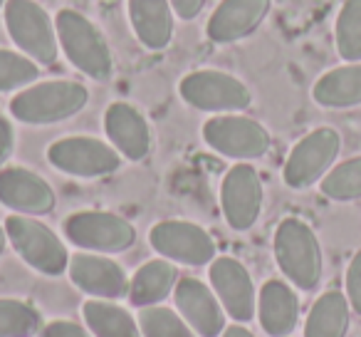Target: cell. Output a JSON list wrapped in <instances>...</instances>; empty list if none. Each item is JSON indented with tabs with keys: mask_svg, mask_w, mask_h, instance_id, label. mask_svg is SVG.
<instances>
[{
	"mask_svg": "<svg viewBox=\"0 0 361 337\" xmlns=\"http://www.w3.org/2000/svg\"><path fill=\"white\" fill-rule=\"evenodd\" d=\"M312 97L324 110H351L361 105V62H346L324 72L312 87Z\"/></svg>",
	"mask_w": 361,
	"mask_h": 337,
	"instance_id": "cell-21",
	"label": "cell"
},
{
	"mask_svg": "<svg viewBox=\"0 0 361 337\" xmlns=\"http://www.w3.org/2000/svg\"><path fill=\"white\" fill-rule=\"evenodd\" d=\"M45 320L37 307L25 300L0 297V337H32L42 332Z\"/></svg>",
	"mask_w": 361,
	"mask_h": 337,
	"instance_id": "cell-25",
	"label": "cell"
},
{
	"mask_svg": "<svg viewBox=\"0 0 361 337\" xmlns=\"http://www.w3.org/2000/svg\"><path fill=\"white\" fill-rule=\"evenodd\" d=\"M213 292L221 300L223 310L235 322H247L255 317V285L240 261L231 256H221L208 268Z\"/></svg>",
	"mask_w": 361,
	"mask_h": 337,
	"instance_id": "cell-13",
	"label": "cell"
},
{
	"mask_svg": "<svg viewBox=\"0 0 361 337\" xmlns=\"http://www.w3.org/2000/svg\"><path fill=\"white\" fill-rule=\"evenodd\" d=\"M13 146H16V131H13V124L0 114V169L11 159Z\"/></svg>",
	"mask_w": 361,
	"mask_h": 337,
	"instance_id": "cell-32",
	"label": "cell"
},
{
	"mask_svg": "<svg viewBox=\"0 0 361 337\" xmlns=\"http://www.w3.org/2000/svg\"><path fill=\"white\" fill-rule=\"evenodd\" d=\"M0 203L23 216H45L55 208V191L25 166L0 169Z\"/></svg>",
	"mask_w": 361,
	"mask_h": 337,
	"instance_id": "cell-15",
	"label": "cell"
},
{
	"mask_svg": "<svg viewBox=\"0 0 361 337\" xmlns=\"http://www.w3.org/2000/svg\"><path fill=\"white\" fill-rule=\"evenodd\" d=\"M186 105L201 112H243L252 105V95L243 80L221 70L188 72L178 85Z\"/></svg>",
	"mask_w": 361,
	"mask_h": 337,
	"instance_id": "cell-8",
	"label": "cell"
},
{
	"mask_svg": "<svg viewBox=\"0 0 361 337\" xmlns=\"http://www.w3.org/2000/svg\"><path fill=\"white\" fill-rule=\"evenodd\" d=\"M171 8H173L180 20H193L206 8V0H171Z\"/></svg>",
	"mask_w": 361,
	"mask_h": 337,
	"instance_id": "cell-33",
	"label": "cell"
},
{
	"mask_svg": "<svg viewBox=\"0 0 361 337\" xmlns=\"http://www.w3.org/2000/svg\"><path fill=\"white\" fill-rule=\"evenodd\" d=\"M203 139L213 151L238 161L260 159L272 146L270 131L257 119L243 114L211 117L203 124Z\"/></svg>",
	"mask_w": 361,
	"mask_h": 337,
	"instance_id": "cell-7",
	"label": "cell"
},
{
	"mask_svg": "<svg viewBox=\"0 0 361 337\" xmlns=\"http://www.w3.org/2000/svg\"><path fill=\"white\" fill-rule=\"evenodd\" d=\"M275 261L300 290H314L324 276V253L314 228L302 218H282L275 231Z\"/></svg>",
	"mask_w": 361,
	"mask_h": 337,
	"instance_id": "cell-1",
	"label": "cell"
},
{
	"mask_svg": "<svg viewBox=\"0 0 361 337\" xmlns=\"http://www.w3.org/2000/svg\"><path fill=\"white\" fill-rule=\"evenodd\" d=\"M270 13V0H223L206 25L208 40L231 45L252 35Z\"/></svg>",
	"mask_w": 361,
	"mask_h": 337,
	"instance_id": "cell-17",
	"label": "cell"
},
{
	"mask_svg": "<svg viewBox=\"0 0 361 337\" xmlns=\"http://www.w3.org/2000/svg\"><path fill=\"white\" fill-rule=\"evenodd\" d=\"M57 40H60L62 52L67 60L82 72V75L92 77L97 82H106L114 72V57H111V47L102 30L90 20L87 16L77 11L57 13Z\"/></svg>",
	"mask_w": 361,
	"mask_h": 337,
	"instance_id": "cell-2",
	"label": "cell"
},
{
	"mask_svg": "<svg viewBox=\"0 0 361 337\" xmlns=\"http://www.w3.org/2000/svg\"><path fill=\"white\" fill-rule=\"evenodd\" d=\"M90 90L75 80H50L25 87L11 100V114L23 124H55L82 112Z\"/></svg>",
	"mask_w": 361,
	"mask_h": 337,
	"instance_id": "cell-3",
	"label": "cell"
},
{
	"mask_svg": "<svg viewBox=\"0 0 361 337\" xmlns=\"http://www.w3.org/2000/svg\"><path fill=\"white\" fill-rule=\"evenodd\" d=\"M257 317L270 337H290L300 322V297L285 280H267L257 292Z\"/></svg>",
	"mask_w": 361,
	"mask_h": 337,
	"instance_id": "cell-19",
	"label": "cell"
},
{
	"mask_svg": "<svg viewBox=\"0 0 361 337\" xmlns=\"http://www.w3.org/2000/svg\"><path fill=\"white\" fill-rule=\"evenodd\" d=\"M6 246H8V233H6V226H0V256L6 253Z\"/></svg>",
	"mask_w": 361,
	"mask_h": 337,
	"instance_id": "cell-35",
	"label": "cell"
},
{
	"mask_svg": "<svg viewBox=\"0 0 361 337\" xmlns=\"http://www.w3.org/2000/svg\"><path fill=\"white\" fill-rule=\"evenodd\" d=\"M176 310L191 325V330L201 337H218L226 330V310L221 300L198 278H180L173 288Z\"/></svg>",
	"mask_w": 361,
	"mask_h": 337,
	"instance_id": "cell-14",
	"label": "cell"
},
{
	"mask_svg": "<svg viewBox=\"0 0 361 337\" xmlns=\"http://www.w3.org/2000/svg\"><path fill=\"white\" fill-rule=\"evenodd\" d=\"M141 337H196L180 312L164 305H149L139 310Z\"/></svg>",
	"mask_w": 361,
	"mask_h": 337,
	"instance_id": "cell-28",
	"label": "cell"
},
{
	"mask_svg": "<svg viewBox=\"0 0 361 337\" xmlns=\"http://www.w3.org/2000/svg\"><path fill=\"white\" fill-rule=\"evenodd\" d=\"M6 28L11 40L40 65H52L57 60V28L47 11L35 0H8L6 8Z\"/></svg>",
	"mask_w": 361,
	"mask_h": 337,
	"instance_id": "cell-6",
	"label": "cell"
},
{
	"mask_svg": "<svg viewBox=\"0 0 361 337\" xmlns=\"http://www.w3.org/2000/svg\"><path fill=\"white\" fill-rule=\"evenodd\" d=\"M262 201L265 191L255 166L245 161L233 166L221 187V206L228 226L233 231H250L262 213Z\"/></svg>",
	"mask_w": 361,
	"mask_h": 337,
	"instance_id": "cell-12",
	"label": "cell"
},
{
	"mask_svg": "<svg viewBox=\"0 0 361 337\" xmlns=\"http://www.w3.org/2000/svg\"><path fill=\"white\" fill-rule=\"evenodd\" d=\"M67 273H70V280L92 297L114 300V297L129 295V278H126L124 268L106 256L77 253L70 258Z\"/></svg>",
	"mask_w": 361,
	"mask_h": 337,
	"instance_id": "cell-16",
	"label": "cell"
},
{
	"mask_svg": "<svg viewBox=\"0 0 361 337\" xmlns=\"http://www.w3.org/2000/svg\"><path fill=\"white\" fill-rule=\"evenodd\" d=\"M149 243L171 263L211 266L216 261V241L203 226L191 221H161L149 231Z\"/></svg>",
	"mask_w": 361,
	"mask_h": 337,
	"instance_id": "cell-11",
	"label": "cell"
},
{
	"mask_svg": "<svg viewBox=\"0 0 361 337\" xmlns=\"http://www.w3.org/2000/svg\"><path fill=\"white\" fill-rule=\"evenodd\" d=\"M319 189L331 201H359L361 199V156L334 164L329 174L319 182Z\"/></svg>",
	"mask_w": 361,
	"mask_h": 337,
	"instance_id": "cell-27",
	"label": "cell"
},
{
	"mask_svg": "<svg viewBox=\"0 0 361 337\" xmlns=\"http://www.w3.org/2000/svg\"><path fill=\"white\" fill-rule=\"evenodd\" d=\"M47 161L57 172L80 179H97L114 174L121 164V154L111 144L94 136H65L50 144Z\"/></svg>",
	"mask_w": 361,
	"mask_h": 337,
	"instance_id": "cell-9",
	"label": "cell"
},
{
	"mask_svg": "<svg viewBox=\"0 0 361 337\" xmlns=\"http://www.w3.org/2000/svg\"><path fill=\"white\" fill-rule=\"evenodd\" d=\"M37 75H40L37 62H32L27 55H18V52L0 47V92L20 90L35 82Z\"/></svg>",
	"mask_w": 361,
	"mask_h": 337,
	"instance_id": "cell-29",
	"label": "cell"
},
{
	"mask_svg": "<svg viewBox=\"0 0 361 337\" xmlns=\"http://www.w3.org/2000/svg\"><path fill=\"white\" fill-rule=\"evenodd\" d=\"M40 337H94V335L72 320H55L42 327Z\"/></svg>",
	"mask_w": 361,
	"mask_h": 337,
	"instance_id": "cell-31",
	"label": "cell"
},
{
	"mask_svg": "<svg viewBox=\"0 0 361 337\" xmlns=\"http://www.w3.org/2000/svg\"><path fill=\"white\" fill-rule=\"evenodd\" d=\"M6 233L18 256L42 276H60L70 266L65 243L57 238L50 226H45L37 218L13 213L6 218Z\"/></svg>",
	"mask_w": 361,
	"mask_h": 337,
	"instance_id": "cell-5",
	"label": "cell"
},
{
	"mask_svg": "<svg viewBox=\"0 0 361 337\" xmlns=\"http://www.w3.org/2000/svg\"><path fill=\"white\" fill-rule=\"evenodd\" d=\"M346 300L351 305V312L361 315V248L354 253L346 268Z\"/></svg>",
	"mask_w": 361,
	"mask_h": 337,
	"instance_id": "cell-30",
	"label": "cell"
},
{
	"mask_svg": "<svg viewBox=\"0 0 361 337\" xmlns=\"http://www.w3.org/2000/svg\"><path fill=\"white\" fill-rule=\"evenodd\" d=\"M221 337H255L252 335L247 327H243V325H231V327H226L223 330V335Z\"/></svg>",
	"mask_w": 361,
	"mask_h": 337,
	"instance_id": "cell-34",
	"label": "cell"
},
{
	"mask_svg": "<svg viewBox=\"0 0 361 337\" xmlns=\"http://www.w3.org/2000/svg\"><path fill=\"white\" fill-rule=\"evenodd\" d=\"M339 151V131L334 126H317L292 146L290 156L285 161V169H282V179L295 191L314 187L334 169Z\"/></svg>",
	"mask_w": 361,
	"mask_h": 337,
	"instance_id": "cell-4",
	"label": "cell"
},
{
	"mask_svg": "<svg viewBox=\"0 0 361 337\" xmlns=\"http://www.w3.org/2000/svg\"><path fill=\"white\" fill-rule=\"evenodd\" d=\"M82 315L94 337H141L134 317L109 300H87L82 305Z\"/></svg>",
	"mask_w": 361,
	"mask_h": 337,
	"instance_id": "cell-24",
	"label": "cell"
},
{
	"mask_svg": "<svg viewBox=\"0 0 361 337\" xmlns=\"http://www.w3.org/2000/svg\"><path fill=\"white\" fill-rule=\"evenodd\" d=\"M65 236L77 248L94 253H121L134 246L136 231L124 216L109 211H80L67 216Z\"/></svg>",
	"mask_w": 361,
	"mask_h": 337,
	"instance_id": "cell-10",
	"label": "cell"
},
{
	"mask_svg": "<svg viewBox=\"0 0 361 337\" xmlns=\"http://www.w3.org/2000/svg\"><path fill=\"white\" fill-rule=\"evenodd\" d=\"M176 283H178V271L173 263L166 258L149 261L129 280V302L136 307L159 305L173 292Z\"/></svg>",
	"mask_w": 361,
	"mask_h": 337,
	"instance_id": "cell-22",
	"label": "cell"
},
{
	"mask_svg": "<svg viewBox=\"0 0 361 337\" xmlns=\"http://www.w3.org/2000/svg\"><path fill=\"white\" fill-rule=\"evenodd\" d=\"M336 52L344 62H361V0H344L334 23Z\"/></svg>",
	"mask_w": 361,
	"mask_h": 337,
	"instance_id": "cell-26",
	"label": "cell"
},
{
	"mask_svg": "<svg viewBox=\"0 0 361 337\" xmlns=\"http://www.w3.org/2000/svg\"><path fill=\"white\" fill-rule=\"evenodd\" d=\"M131 30L149 50H166L173 37V8L171 0H129Z\"/></svg>",
	"mask_w": 361,
	"mask_h": 337,
	"instance_id": "cell-20",
	"label": "cell"
},
{
	"mask_svg": "<svg viewBox=\"0 0 361 337\" xmlns=\"http://www.w3.org/2000/svg\"><path fill=\"white\" fill-rule=\"evenodd\" d=\"M351 325V305L346 292L326 290L310 307L305 320V337H346Z\"/></svg>",
	"mask_w": 361,
	"mask_h": 337,
	"instance_id": "cell-23",
	"label": "cell"
},
{
	"mask_svg": "<svg viewBox=\"0 0 361 337\" xmlns=\"http://www.w3.org/2000/svg\"><path fill=\"white\" fill-rule=\"evenodd\" d=\"M6 3H8V0H0V8H6Z\"/></svg>",
	"mask_w": 361,
	"mask_h": 337,
	"instance_id": "cell-36",
	"label": "cell"
},
{
	"mask_svg": "<svg viewBox=\"0 0 361 337\" xmlns=\"http://www.w3.org/2000/svg\"><path fill=\"white\" fill-rule=\"evenodd\" d=\"M104 131L124 159L141 161L151 151V129L146 117L129 102H114L104 112Z\"/></svg>",
	"mask_w": 361,
	"mask_h": 337,
	"instance_id": "cell-18",
	"label": "cell"
}]
</instances>
